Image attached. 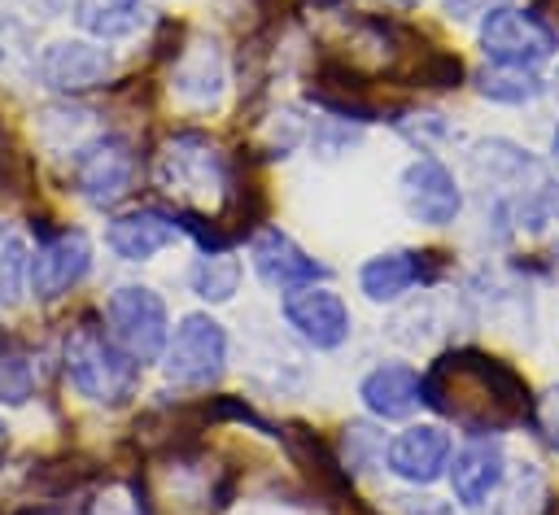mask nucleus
Listing matches in <instances>:
<instances>
[{
  "label": "nucleus",
  "mask_w": 559,
  "mask_h": 515,
  "mask_svg": "<svg viewBox=\"0 0 559 515\" xmlns=\"http://www.w3.org/2000/svg\"><path fill=\"white\" fill-rule=\"evenodd\" d=\"M61 375L92 406H122L140 388V367L114 345L100 319H79L61 336Z\"/></svg>",
  "instance_id": "obj_1"
},
{
  "label": "nucleus",
  "mask_w": 559,
  "mask_h": 515,
  "mask_svg": "<svg viewBox=\"0 0 559 515\" xmlns=\"http://www.w3.org/2000/svg\"><path fill=\"white\" fill-rule=\"evenodd\" d=\"M153 179L183 209H214L231 188L223 153L197 131H179L162 144V153L153 157Z\"/></svg>",
  "instance_id": "obj_2"
},
{
  "label": "nucleus",
  "mask_w": 559,
  "mask_h": 515,
  "mask_svg": "<svg viewBox=\"0 0 559 515\" xmlns=\"http://www.w3.org/2000/svg\"><path fill=\"white\" fill-rule=\"evenodd\" d=\"M100 323L105 332L114 336V345L135 362V367H148L162 358L166 349V336H170V306L166 297L153 288V284H140V279H122L105 292V306H100Z\"/></svg>",
  "instance_id": "obj_3"
},
{
  "label": "nucleus",
  "mask_w": 559,
  "mask_h": 515,
  "mask_svg": "<svg viewBox=\"0 0 559 515\" xmlns=\"http://www.w3.org/2000/svg\"><path fill=\"white\" fill-rule=\"evenodd\" d=\"M140 175V153L122 131H92L70 148V188L92 209H114Z\"/></svg>",
  "instance_id": "obj_4"
},
{
  "label": "nucleus",
  "mask_w": 559,
  "mask_h": 515,
  "mask_svg": "<svg viewBox=\"0 0 559 515\" xmlns=\"http://www.w3.org/2000/svg\"><path fill=\"white\" fill-rule=\"evenodd\" d=\"M162 371L170 384L179 388H210L223 380L227 362H231V336L227 327L210 314V310H192L183 314L170 336H166V349H162Z\"/></svg>",
  "instance_id": "obj_5"
},
{
  "label": "nucleus",
  "mask_w": 559,
  "mask_h": 515,
  "mask_svg": "<svg viewBox=\"0 0 559 515\" xmlns=\"http://www.w3.org/2000/svg\"><path fill=\"white\" fill-rule=\"evenodd\" d=\"M92 240L83 227L70 223H39L31 227V284L26 292L35 301H61L92 275Z\"/></svg>",
  "instance_id": "obj_6"
},
{
  "label": "nucleus",
  "mask_w": 559,
  "mask_h": 515,
  "mask_svg": "<svg viewBox=\"0 0 559 515\" xmlns=\"http://www.w3.org/2000/svg\"><path fill=\"white\" fill-rule=\"evenodd\" d=\"M476 44L493 65H520V70H537L559 52V31L533 13V9H515L502 4L493 13L480 17L476 26Z\"/></svg>",
  "instance_id": "obj_7"
},
{
  "label": "nucleus",
  "mask_w": 559,
  "mask_h": 515,
  "mask_svg": "<svg viewBox=\"0 0 559 515\" xmlns=\"http://www.w3.org/2000/svg\"><path fill=\"white\" fill-rule=\"evenodd\" d=\"M280 319L314 354H336V349H345L354 340V310L328 279L284 292L280 297Z\"/></svg>",
  "instance_id": "obj_8"
},
{
  "label": "nucleus",
  "mask_w": 559,
  "mask_h": 515,
  "mask_svg": "<svg viewBox=\"0 0 559 515\" xmlns=\"http://www.w3.org/2000/svg\"><path fill=\"white\" fill-rule=\"evenodd\" d=\"M118 61H114V48L100 44V39H87V35H74V39H52L44 48H35V79L52 92V96H87L96 87H105L114 79Z\"/></svg>",
  "instance_id": "obj_9"
},
{
  "label": "nucleus",
  "mask_w": 559,
  "mask_h": 515,
  "mask_svg": "<svg viewBox=\"0 0 559 515\" xmlns=\"http://www.w3.org/2000/svg\"><path fill=\"white\" fill-rule=\"evenodd\" d=\"M397 201L411 223L441 231V227H454L463 214V183L441 157L419 153L397 170Z\"/></svg>",
  "instance_id": "obj_10"
},
{
  "label": "nucleus",
  "mask_w": 559,
  "mask_h": 515,
  "mask_svg": "<svg viewBox=\"0 0 559 515\" xmlns=\"http://www.w3.org/2000/svg\"><path fill=\"white\" fill-rule=\"evenodd\" d=\"M454 458V436L445 423H406L384 441V471L411 489L437 484Z\"/></svg>",
  "instance_id": "obj_11"
},
{
  "label": "nucleus",
  "mask_w": 559,
  "mask_h": 515,
  "mask_svg": "<svg viewBox=\"0 0 559 515\" xmlns=\"http://www.w3.org/2000/svg\"><path fill=\"white\" fill-rule=\"evenodd\" d=\"M467 175L472 183L489 196V201H507V196H520L528 192L533 183L546 179L542 161L520 148L515 140H502V135H489V140H476L472 153H467Z\"/></svg>",
  "instance_id": "obj_12"
},
{
  "label": "nucleus",
  "mask_w": 559,
  "mask_h": 515,
  "mask_svg": "<svg viewBox=\"0 0 559 515\" xmlns=\"http://www.w3.org/2000/svg\"><path fill=\"white\" fill-rule=\"evenodd\" d=\"M507 445L498 441V432H467V441L454 450L450 467H445V480H450V493L463 511H480L493 489L502 484L507 476Z\"/></svg>",
  "instance_id": "obj_13"
},
{
  "label": "nucleus",
  "mask_w": 559,
  "mask_h": 515,
  "mask_svg": "<svg viewBox=\"0 0 559 515\" xmlns=\"http://www.w3.org/2000/svg\"><path fill=\"white\" fill-rule=\"evenodd\" d=\"M249 266H253V275L271 288V292H293V288H301V284H319V279H328V266L319 262V258H310L288 231H280V227H258L253 231V240H249Z\"/></svg>",
  "instance_id": "obj_14"
},
{
  "label": "nucleus",
  "mask_w": 559,
  "mask_h": 515,
  "mask_svg": "<svg viewBox=\"0 0 559 515\" xmlns=\"http://www.w3.org/2000/svg\"><path fill=\"white\" fill-rule=\"evenodd\" d=\"M183 236V223L179 214L170 209H157V205H135V209H122L105 223V249L118 258V262H153L162 249H170L175 240Z\"/></svg>",
  "instance_id": "obj_15"
},
{
  "label": "nucleus",
  "mask_w": 559,
  "mask_h": 515,
  "mask_svg": "<svg viewBox=\"0 0 559 515\" xmlns=\"http://www.w3.org/2000/svg\"><path fill=\"white\" fill-rule=\"evenodd\" d=\"M358 402L376 423L411 419L424 406V375L402 358H380L358 375Z\"/></svg>",
  "instance_id": "obj_16"
},
{
  "label": "nucleus",
  "mask_w": 559,
  "mask_h": 515,
  "mask_svg": "<svg viewBox=\"0 0 559 515\" xmlns=\"http://www.w3.org/2000/svg\"><path fill=\"white\" fill-rule=\"evenodd\" d=\"M432 275V253L424 249H380L358 271L354 284L371 306H397Z\"/></svg>",
  "instance_id": "obj_17"
},
{
  "label": "nucleus",
  "mask_w": 559,
  "mask_h": 515,
  "mask_svg": "<svg viewBox=\"0 0 559 515\" xmlns=\"http://www.w3.org/2000/svg\"><path fill=\"white\" fill-rule=\"evenodd\" d=\"M170 92L192 109H214L227 92V65L223 48L210 35H197L183 44V52L170 65Z\"/></svg>",
  "instance_id": "obj_18"
},
{
  "label": "nucleus",
  "mask_w": 559,
  "mask_h": 515,
  "mask_svg": "<svg viewBox=\"0 0 559 515\" xmlns=\"http://www.w3.org/2000/svg\"><path fill=\"white\" fill-rule=\"evenodd\" d=\"M70 17L87 39L118 44L140 35L148 17V0H70Z\"/></svg>",
  "instance_id": "obj_19"
},
{
  "label": "nucleus",
  "mask_w": 559,
  "mask_h": 515,
  "mask_svg": "<svg viewBox=\"0 0 559 515\" xmlns=\"http://www.w3.org/2000/svg\"><path fill=\"white\" fill-rule=\"evenodd\" d=\"M188 292L205 306H227L236 301L240 284H245V258H236L231 249H201L192 262H188V275H183Z\"/></svg>",
  "instance_id": "obj_20"
},
{
  "label": "nucleus",
  "mask_w": 559,
  "mask_h": 515,
  "mask_svg": "<svg viewBox=\"0 0 559 515\" xmlns=\"http://www.w3.org/2000/svg\"><path fill=\"white\" fill-rule=\"evenodd\" d=\"M546 502V476L537 463H507L502 484L476 515H542Z\"/></svg>",
  "instance_id": "obj_21"
},
{
  "label": "nucleus",
  "mask_w": 559,
  "mask_h": 515,
  "mask_svg": "<svg viewBox=\"0 0 559 515\" xmlns=\"http://www.w3.org/2000/svg\"><path fill=\"white\" fill-rule=\"evenodd\" d=\"M35 388H39V367H35L31 345L17 332L0 327V406L17 410L35 397Z\"/></svg>",
  "instance_id": "obj_22"
},
{
  "label": "nucleus",
  "mask_w": 559,
  "mask_h": 515,
  "mask_svg": "<svg viewBox=\"0 0 559 515\" xmlns=\"http://www.w3.org/2000/svg\"><path fill=\"white\" fill-rule=\"evenodd\" d=\"M26 284H31V236L0 218V310L17 306L26 297Z\"/></svg>",
  "instance_id": "obj_23"
},
{
  "label": "nucleus",
  "mask_w": 559,
  "mask_h": 515,
  "mask_svg": "<svg viewBox=\"0 0 559 515\" xmlns=\"http://www.w3.org/2000/svg\"><path fill=\"white\" fill-rule=\"evenodd\" d=\"M546 92L537 70H520V65H489L476 74V96H485L489 105H533Z\"/></svg>",
  "instance_id": "obj_24"
},
{
  "label": "nucleus",
  "mask_w": 559,
  "mask_h": 515,
  "mask_svg": "<svg viewBox=\"0 0 559 515\" xmlns=\"http://www.w3.org/2000/svg\"><path fill=\"white\" fill-rule=\"evenodd\" d=\"M341 463H345V471H354V476L380 467V463H384V432H380L376 423H367V419L345 423V428H341Z\"/></svg>",
  "instance_id": "obj_25"
},
{
  "label": "nucleus",
  "mask_w": 559,
  "mask_h": 515,
  "mask_svg": "<svg viewBox=\"0 0 559 515\" xmlns=\"http://www.w3.org/2000/svg\"><path fill=\"white\" fill-rule=\"evenodd\" d=\"M393 127H397V135H406L419 153H432V157H437L441 148L459 144V127H454L445 113H432V109H415V113L397 118Z\"/></svg>",
  "instance_id": "obj_26"
},
{
  "label": "nucleus",
  "mask_w": 559,
  "mask_h": 515,
  "mask_svg": "<svg viewBox=\"0 0 559 515\" xmlns=\"http://www.w3.org/2000/svg\"><path fill=\"white\" fill-rule=\"evenodd\" d=\"M533 428L559 454V384H550V388L537 393V402H533Z\"/></svg>",
  "instance_id": "obj_27"
},
{
  "label": "nucleus",
  "mask_w": 559,
  "mask_h": 515,
  "mask_svg": "<svg viewBox=\"0 0 559 515\" xmlns=\"http://www.w3.org/2000/svg\"><path fill=\"white\" fill-rule=\"evenodd\" d=\"M502 4H511V0H441V13L450 22H480L485 13L502 9Z\"/></svg>",
  "instance_id": "obj_28"
},
{
  "label": "nucleus",
  "mask_w": 559,
  "mask_h": 515,
  "mask_svg": "<svg viewBox=\"0 0 559 515\" xmlns=\"http://www.w3.org/2000/svg\"><path fill=\"white\" fill-rule=\"evenodd\" d=\"M393 502H402L397 506L402 515H459L454 502H441V498H393Z\"/></svg>",
  "instance_id": "obj_29"
},
{
  "label": "nucleus",
  "mask_w": 559,
  "mask_h": 515,
  "mask_svg": "<svg viewBox=\"0 0 559 515\" xmlns=\"http://www.w3.org/2000/svg\"><path fill=\"white\" fill-rule=\"evenodd\" d=\"M31 17H39V22H48V17H61L66 9H70V0H17Z\"/></svg>",
  "instance_id": "obj_30"
},
{
  "label": "nucleus",
  "mask_w": 559,
  "mask_h": 515,
  "mask_svg": "<svg viewBox=\"0 0 559 515\" xmlns=\"http://www.w3.org/2000/svg\"><path fill=\"white\" fill-rule=\"evenodd\" d=\"M550 166L559 170V122L550 127Z\"/></svg>",
  "instance_id": "obj_31"
},
{
  "label": "nucleus",
  "mask_w": 559,
  "mask_h": 515,
  "mask_svg": "<svg viewBox=\"0 0 559 515\" xmlns=\"http://www.w3.org/2000/svg\"><path fill=\"white\" fill-rule=\"evenodd\" d=\"M384 4H393V9H419L424 0H384Z\"/></svg>",
  "instance_id": "obj_32"
},
{
  "label": "nucleus",
  "mask_w": 559,
  "mask_h": 515,
  "mask_svg": "<svg viewBox=\"0 0 559 515\" xmlns=\"http://www.w3.org/2000/svg\"><path fill=\"white\" fill-rule=\"evenodd\" d=\"M17 515H52V511H44V506H26V511H17Z\"/></svg>",
  "instance_id": "obj_33"
},
{
  "label": "nucleus",
  "mask_w": 559,
  "mask_h": 515,
  "mask_svg": "<svg viewBox=\"0 0 559 515\" xmlns=\"http://www.w3.org/2000/svg\"><path fill=\"white\" fill-rule=\"evenodd\" d=\"M550 87H555V96H559V70H555V79H550Z\"/></svg>",
  "instance_id": "obj_34"
}]
</instances>
